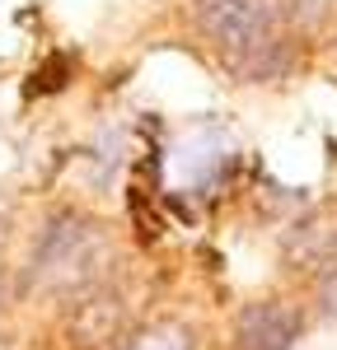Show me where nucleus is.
<instances>
[{
	"instance_id": "obj_1",
	"label": "nucleus",
	"mask_w": 337,
	"mask_h": 350,
	"mask_svg": "<svg viewBox=\"0 0 337 350\" xmlns=\"http://www.w3.org/2000/svg\"><path fill=\"white\" fill-rule=\"evenodd\" d=\"M14 275L19 304H47L61 313L66 304L117 275V234L84 206H56L28 239V257L24 267H14Z\"/></svg>"
},
{
	"instance_id": "obj_6",
	"label": "nucleus",
	"mask_w": 337,
	"mask_h": 350,
	"mask_svg": "<svg viewBox=\"0 0 337 350\" xmlns=\"http://www.w3.org/2000/svg\"><path fill=\"white\" fill-rule=\"evenodd\" d=\"M197 327L183 323V318H150V323H136L112 350H197Z\"/></svg>"
},
{
	"instance_id": "obj_4",
	"label": "nucleus",
	"mask_w": 337,
	"mask_h": 350,
	"mask_svg": "<svg viewBox=\"0 0 337 350\" xmlns=\"http://www.w3.org/2000/svg\"><path fill=\"white\" fill-rule=\"evenodd\" d=\"M305 332V313L290 299H249L234 313L229 346L234 350H295Z\"/></svg>"
},
{
	"instance_id": "obj_9",
	"label": "nucleus",
	"mask_w": 337,
	"mask_h": 350,
	"mask_svg": "<svg viewBox=\"0 0 337 350\" xmlns=\"http://www.w3.org/2000/svg\"><path fill=\"white\" fill-rule=\"evenodd\" d=\"M319 313L328 323H337V267L323 271V280H319Z\"/></svg>"
},
{
	"instance_id": "obj_8",
	"label": "nucleus",
	"mask_w": 337,
	"mask_h": 350,
	"mask_svg": "<svg viewBox=\"0 0 337 350\" xmlns=\"http://www.w3.org/2000/svg\"><path fill=\"white\" fill-rule=\"evenodd\" d=\"M14 304H19V275H14L10 262H0V327H5V318H10Z\"/></svg>"
},
{
	"instance_id": "obj_5",
	"label": "nucleus",
	"mask_w": 337,
	"mask_h": 350,
	"mask_svg": "<svg viewBox=\"0 0 337 350\" xmlns=\"http://www.w3.org/2000/svg\"><path fill=\"white\" fill-rule=\"evenodd\" d=\"M281 262L290 271H333L337 267V196L309 206L281 239Z\"/></svg>"
},
{
	"instance_id": "obj_10",
	"label": "nucleus",
	"mask_w": 337,
	"mask_h": 350,
	"mask_svg": "<svg viewBox=\"0 0 337 350\" xmlns=\"http://www.w3.org/2000/svg\"><path fill=\"white\" fill-rule=\"evenodd\" d=\"M5 247H10V219H5V211H0V262H5Z\"/></svg>"
},
{
	"instance_id": "obj_2",
	"label": "nucleus",
	"mask_w": 337,
	"mask_h": 350,
	"mask_svg": "<svg viewBox=\"0 0 337 350\" xmlns=\"http://www.w3.org/2000/svg\"><path fill=\"white\" fill-rule=\"evenodd\" d=\"M197 33L244 80H277L286 70V0H192Z\"/></svg>"
},
{
	"instance_id": "obj_3",
	"label": "nucleus",
	"mask_w": 337,
	"mask_h": 350,
	"mask_svg": "<svg viewBox=\"0 0 337 350\" xmlns=\"http://www.w3.org/2000/svg\"><path fill=\"white\" fill-rule=\"evenodd\" d=\"M132 327V295L117 275L61 308V336L71 350H112Z\"/></svg>"
},
{
	"instance_id": "obj_7",
	"label": "nucleus",
	"mask_w": 337,
	"mask_h": 350,
	"mask_svg": "<svg viewBox=\"0 0 337 350\" xmlns=\"http://www.w3.org/2000/svg\"><path fill=\"white\" fill-rule=\"evenodd\" d=\"M337 14V0H286V24L305 28V33H319Z\"/></svg>"
}]
</instances>
